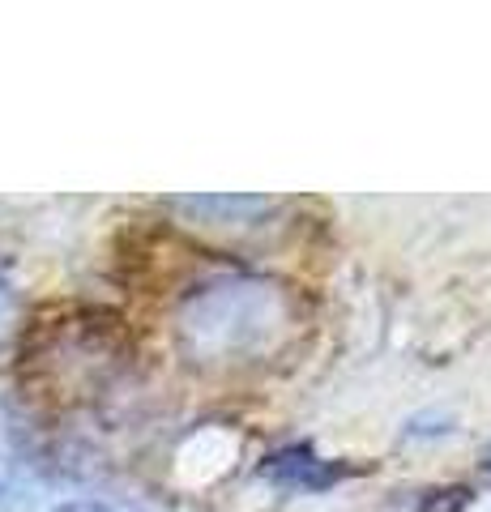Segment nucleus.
Here are the masks:
<instances>
[{
	"label": "nucleus",
	"instance_id": "nucleus-4",
	"mask_svg": "<svg viewBox=\"0 0 491 512\" xmlns=\"http://www.w3.org/2000/svg\"><path fill=\"white\" fill-rule=\"evenodd\" d=\"M52 512H120V508H112L107 500H65V504H56Z\"/></svg>",
	"mask_w": 491,
	"mask_h": 512
},
{
	"label": "nucleus",
	"instance_id": "nucleus-2",
	"mask_svg": "<svg viewBox=\"0 0 491 512\" xmlns=\"http://www.w3.org/2000/svg\"><path fill=\"white\" fill-rule=\"evenodd\" d=\"M167 210L184 214L201 227H252L274 210V197L261 192H184V197H167Z\"/></svg>",
	"mask_w": 491,
	"mask_h": 512
},
{
	"label": "nucleus",
	"instance_id": "nucleus-6",
	"mask_svg": "<svg viewBox=\"0 0 491 512\" xmlns=\"http://www.w3.org/2000/svg\"><path fill=\"white\" fill-rule=\"evenodd\" d=\"M5 495H9V487H5V474H0V508H5Z\"/></svg>",
	"mask_w": 491,
	"mask_h": 512
},
{
	"label": "nucleus",
	"instance_id": "nucleus-1",
	"mask_svg": "<svg viewBox=\"0 0 491 512\" xmlns=\"http://www.w3.org/2000/svg\"><path fill=\"white\" fill-rule=\"evenodd\" d=\"M291 325V299L278 282L252 274H218L193 286L180 303L176 333L193 363H248L274 350Z\"/></svg>",
	"mask_w": 491,
	"mask_h": 512
},
{
	"label": "nucleus",
	"instance_id": "nucleus-3",
	"mask_svg": "<svg viewBox=\"0 0 491 512\" xmlns=\"http://www.w3.org/2000/svg\"><path fill=\"white\" fill-rule=\"evenodd\" d=\"M261 478H269L282 491H329L334 483H342L346 470L316 457L308 444H287L261 461Z\"/></svg>",
	"mask_w": 491,
	"mask_h": 512
},
{
	"label": "nucleus",
	"instance_id": "nucleus-5",
	"mask_svg": "<svg viewBox=\"0 0 491 512\" xmlns=\"http://www.w3.org/2000/svg\"><path fill=\"white\" fill-rule=\"evenodd\" d=\"M9 312H13V286H9V274L0 269V329H5Z\"/></svg>",
	"mask_w": 491,
	"mask_h": 512
}]
</instances>
